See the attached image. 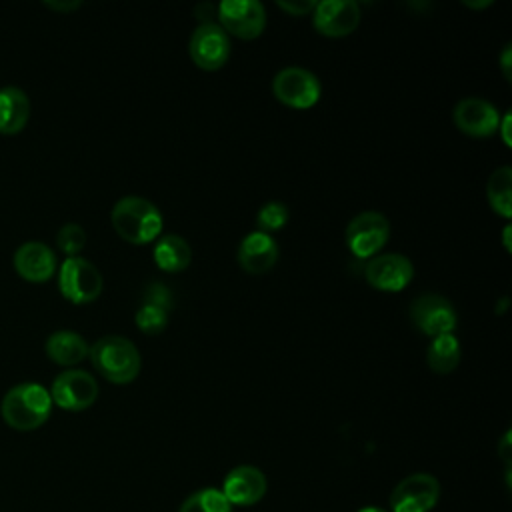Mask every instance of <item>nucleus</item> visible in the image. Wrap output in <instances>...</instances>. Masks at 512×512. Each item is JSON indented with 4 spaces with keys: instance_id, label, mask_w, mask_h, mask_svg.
<instances>
[{
    "instance_id": "28",
    "label": "nucleus",
    "mask_w": 512,
    "mask_h": 512,
    "mask_svg": "<svg viewBox=\"0 0 512 512\" xmlns=\"http://www.w3.org/2000/svg\"><path fill=\"white\" fill-rule=\"evenodd\" d=\"M498 456L504 462V468L510 470V462H512V446H510V430H506V434L502 436L500 444H498Z\"/></svg>"
},
{
    "instance_id": "23",
    "label": "nucleus",
    "mask_w": 512,
    "mask_h": 512,
    "mask_svg": "<svg viewBox=\"0 0 512 512\" xmlns=\"http://www.w3.org/2000/svg\"><path fill=\"white\" fill-rule=\"evenodd\" d=\"M178 512H232V504L218 488H202L192 492Z\"/></svg>"
},
{
    "instance_id": "32",
    "label": "nucleus",
    "mask_w": 512,
    "mask_h": 512,
    "mask_svg": "<svg viewBox=\"0 0 512 512\" xmlns=\"http://www.w3.org/2000/svg\"><path fill=\"white\" fill-rule=\"evenodd\" d=\"M462 4H466V6H470V8H484V6H490L492 0H484V2H468V0H464Z\"/></svg>"
},
{
    "instance_id": "25",
    "label": "nucleus",
    "mask_w": 512,
    "mask_h": 512,
    "mask_svg": "<svg viewBox=\"0 0 512 512\" xmlns=\"http://www.w3.org/2000/svg\"><path fill=\"white\" fill-rule=\"evenodd\" d=\"M288 218H290L288 206L280 200H270V202L260 206V210L256 214V226H258L260 232L272 234V232L284 228Z\"/></svg>"
},
{
    "instance_id": "2",
    "label": "nucleus",
    "mask_w": 512,
    "mask_h": 512,
    "mask_svg": "<svg viewBox=\"0 0 512 512\" xmlns=\"http://www.w3.org/2000/svg\"><path fill=\"white\" fill-rule=\"evenodd\" d=\"M110 220L120 238L130 244H148L162 232L160 210L142 196L120 198L110 212Z\"/></svg>"
},
{
    "instance_id": "3",
    "label": "nucleus",
    "mask_w": 512,
    "mask_h": 512,
    "mask_svg": "<svg viewBox=\"0 0 512 512\" xmlns=\"http://www.w3.org/2000/svg\"><path fill=\"white\" fill-rule=\"evenodd\" d=\"M88 356L94 368L108 382H114V384L132 382L138 376L142 366V358L136 344L118 334H106L98 338L90 346Z\"/></svg>"
},
{
    "instance_id": "1",
    "label": "nucleus",
    "mask_w": 512,
    "mask_h": 512,
    "mask_svg": "<svg viewBox=\"0 0 512 512\" xmlns=\"http://www.w3.org/2000/svg\"><path fill=\"white\" fill-rule=\"evenodd\" d=\"M52 410L50 392L38 382H18L6 390L0 404L4 422L16 430H34L42 426Z\"/></svg>"
},
{
    "instance_id": "21",
    "label": "nucleus",
    "mask_w": 512,
    "mask_h": 512,
    "mask_svg": "<svg viewBox=\"0 0 512 512\" xmlns=\"http://www.w3.org/2000/svg\"><path fill=\"white\" fill-rule=\"evenodd\" d=\"M426 364L436 374H450L460 364V342L454 334L434 336L426 348Z\"/></svg>"
},
{
    "instance_id": "8",
    "label": "nucleus",
    "mask_w": 512,
    "mask_h": 512,
    "mask_svg": "<svg viewBox=\"0 0 512 512\" xmlns=\"http://www.w3.org/2000/svg\"><path fill=\"white\" fill-rule=\"evenodd\" d=\"M218 24L230 36L254 40L266 28V10L258 0H222L216 6Z\"/></svg>"
},
{
    "instance_id": "6",
    "label": "nucleus",
    "mask_w": 512,
    "mask_h": 512,
    "mask_svg": "<svg viewBox=\"0 0 512 512\" xmlns=\"http://www.w3.org/2000/svg\"><path fill=\"white\" fill-rule=\"evenodd\" d=\"M408 316L410 322L430 338L440 334H454V328L458 324V314L452 302L446 296L434 292H424L416 296L410 302Z\"/></svg>"
},
{
    "instance_id": "14",
    "label": "nucleus",
    "mask_w": 512,
    "mask_h": 512,
    "mask_svg": "<svg viewBox=\"0 0 512 512\" xmlns=\"http://www.w3.org/2000/svg\"><path fill=\"white\" fill-rule=\"evenodd\" d=\"M452 120L460 132L472 138H486L498 132L500 112L492 102L478 96H468L454 106Z\"/></svg>"
},
{
    "instance_id": "30",
    "label": "nucleus",
    "mask_w": 512,
    "mask_h": 512,
    "mask_svg": "<svg viewBox=\"0 0 512 512\" xmlns=\"http://www.w3.org/2000/svg\"><path fill=\"white\" fill-rule=\"evenodd\" d=\"M510 52H512V46L506 44L504 50H502V56H500V68H502V74L506 78V82H510L512 78V68H510Z\"/></svg>"
},
{
    "instance_id": "15",
    "label": "nucleus",
    "mask_w": 512,
    "mask_h": 512,
    "mask_svg": "<svg viewBox=\"0 0 512 512\" xmlns=\"http://www.w3.org/2000/svg\"><path fill=\"white\" fill-rule=\"evenodd\" d=\"M222 494L232 506H252L266 494V476L256 466L240 464L226 474Z\"/></svg>"
},
{
    "instance_id": "16",
    "label": "nucleus",
    "mask_w": 512,
    "mask_h": 512,
    "mask_svg": "<svg viewBox=\"0 0 512 512\" xmlns=\"http://www.w3.org/2000/svg\"><path fill=\"white\" fill-rule=\"evenodd\" d=\"M16 272L32 282H44L56 272L54 250L40 240H26L14 250Z\"/></svg>"
},
{
    "instance_id": "13",
    "label": "nucleus",
    "mask_w": 512,
    "mask_h": 512,
    "mask_svg": "<svg viewBox=\"0 0 512 512\" xmlns=\"http://www.w3.org/2000/svg\"><path fill=\"white\" fill-rule=\"evenodd\" d=\"M360 24V4L354 0H322L312 10V26L328 38L352 34Z\"/></svg>"
},
{
    "instance_id": "4",
    "label": "nucleus",
    "mask_w": 512,
    "mask_h": 512,
    "mask_svg": "<svg viewBox=\"0 0 512 512\" xmlns=\"http://www.w3.org/2000/svg\"><path fill=\"white\" fill-rule=\"evenodd\" d=\"M390 236V222L384 214L376 210H366L356 214L344 232L348 250L356 258H374L386 246Z\"/></svg>"
},
{
    "instance_id": "22",
    "label": "nucleus",
    "mask_w": 512,
    "mask_h": 512,
    "mask_svg": "<svg viewBox=\"0 0 512 512\" xmlns=\"http://www.w3.org/2000/svg\"><path fill=\"white\" fill-rule=\"evenodd\" d=\"M486 198L490 208L498 216L502 218L512 216V168L510 166H500L490 174L486 184Z\"/></svg>"
},
{
    "instance_id": "34",
    "label": "nucleus",
    "mask_w": 512,
    "mask_h": 512,
    "mask_svg": "<svg viewBox=\"0 0 512 512\" xmlns=\"http://www.w3.org/2000/svg\"><path fill=\"white\" fill-rule=\"evenodd\" d=\"M508 232H510V228L506 226V230H504V246H506V250H510V246H508Z\"/></svg>"
},
{
    "instance_id": "18",
    "label": "nucleus",
    "mask_w": 512,
    "mask_h": 512,
    "mask_svg": "<svg viewBox=\"0 0 512 512\" xmlns=\"http://www.w3.org/2000/svg\"><path fill=\"white\" fill-rule=\"evenodd\" d=\"M30 116L28 94L20 86L0 88V132L14 134L20 132Z\"/></svg>"
},
{
    "instance_id": "17",
    "label": "nucleus",
    "mask_w": 512,
    "mask_h": 512,
    "mask_svg": "<svg viewBox=\"0 0 512 512\" xmlns=\"http://www.w3.org/2000/svg\"><path fill=\"white\" fill-rule=\"evenodd\" d=\"M278 256H280V250H278V244L272 238V234L254 230L240 240L238 264L248 274L268 272L276 264Z\"/></svg>"
},
{
    "instance_id": "29",
    "label": "nucleus",
    "mask_w": 512,
    "mask_h": 512,
    "mask_svg": "<svg viewBox=\"0 0 512 512\" xmlns=\"http://www.w3.org/2000/svg\"><path fill=\"white\" fill-rule=\"evenodd\" d=\"M44 4L48 8H54L60 12H70V10H76L78 6H82V0H44Z\"/></svg>"
},
{
    "instance_id": "19",
    "label": "nucleus",
    "mask_w": 512,
    "mask_h": 512,
    "mask_svg": "<svg viewBox=\"0 0 512 512\" xmlns=\"http://www.w3.org/2000/svg\"><path fill=\"white\" fill-rule=\"evenodd\" d=\"M88 342L74 330H56L46 338V354L62 366H74L88 356Z\"/></svg>"
},
{
    "instance_id": "9",
    "label": "nucleus",
    "mask_w": 512,
    "mask_h": 512,
    "mask_svg": "<svg viewBox=\"0 0 512 512\" xmlns=\"http://www.w3.org/2000/svg\"><path fill=\"white\" fill-rule=\"evenodd\" d=\"M440 498V482L426 472L402 478L390 494L392 512H430Z\"/></svg>"
},
{
    "instance_id": "31",
    "label": "nucleus",
    "mask_w": 512,
    "mask_h": 512,
    "mask_svg": "<svg viewBox=\"0 0 512 512\" xmlns=\"http://www.w3.org/2000/svg\"><path fill=\"white\" fill-rule=\"evenodd\" d=\"M508 126H510V114L506 112L504 116H500V124H498V132H502V140L506 146H510V138H508Z\"/></svg>"
},
{
    "instance_id": "5",
    "label": "nucleus",
    "mask_w": 512,
    "mask_h": 512,
    "mask_svg": "<svg viewBox=\"0 0 512 512\" xmlns=\"http://www.w3.org/2000/svg\"><path fill=\"white\" fill-rule=\"evenodd\" d=\"M58 286L70 302L86 304L100 296L104 280L90 260L82 256H68L58 270Z\"/></svg>"
},
{
    "instance_id": "12",
    "label": "nucleus",
    "mask_w": 512,
    "mask_h": 512,
    "mask_svg": "<svg viewBox=\"0 0 512 512\" xmlns=\"http://www.w3.org/2000/svg\"><path fill=\"white\" fill-rule=\"evenodd\" d=\"M364 276L374 290L400 292L412 282L414 264L404 254H396V252L376 254L374 258L368 260Z\"/></svg>"
},
{
    "instance_id": "10",
    "label": "nucleus",
    "mask_w": 512,
    "mask_h": 512,
    "mask_svg": "<svg viewBox=\"0 0 512 512\" xmlns=\"http://www.w3.org/2000/svg\"><path fill=\"white\" fill-rule=\"evenodd\" d=\"M188 54L192 62L202 70H218L228 62L230 36L218 22H206L196 26L188 40Z\"/></svg>"
},
{
    "instance_id": "20",
    "label": "nucleus",
    "mask_w": 512,
    "mask_h": 512,
    "mask_svg": "<svg viewBox=\"0 0 512 512\" xmlns=\"http://www.w3.org/2000/svg\"><path fill=\"white\" fill-rule=\"evenodd\" d=\"M154 262L164 272H182L192 260L190 244L178 234H164L156 238Z\"/></svg>"
},
{
    "instance_id": "33",
    "label": "nucleus",
    "mask_w": 512,
    "mask_h": 512,
    "mask_svg": "<svg viewBox=\"0 0 512 512\" xmlns=\"http://www.w3.org/2000/svg\"><path fill=\"white\" fill-rule=\"evenodd\" d=\"M358 512H386L384 508H378V506H364V508H360Z\"/></svg>"
},
{
    "instance_id": "24",
    "label": "nucleus",
    "mask_w": 512,
    "mask_h": 512,
    "mask_svg": "<svg viewBox=\"0 0 512 512\" xmlns=\"http://www.w3.org/2000/svg\"><path fill=\"white\" fill-rule=\"evenodd\" d=\"M136 326L140 332L148 334V336H156L160 334L166 324H168V312L162 304L158 302H148V304H142L138 310H136Z\"/></svg>"
},
{
    "instance_id": "11",
    "label": "nucleus",
    "mask_w": 512,
    "mask_h": 512,
    "mask_svg": "<svg viewBox=\"0 0 512 512\" xmlns=\"http://www.w3.org/2000/svg\"><path fill=\"white\" fill-rule=\"evenodd\" d=\"M52 404H58L64 410H84L92 406L98 398L96 378L80 368H68L56 374L50 388Z\"/></svg>"
},
{
    "instance_id": "27",
    "label": "nucleus",
    "mask_w": 512,
    "mask_h": 512,
    "mask_svg": "<svg viewBox=\"0 0 512 512\" xmlns=\"http://www.w3.org/2000/svg\"><path fill=\"white\" fill-rule=\"evenodd\" d=\"M276 6L288 12L290 16H304V14H312V10L316 8V2L314 0H288V2L278 0Z\"/></svg>"
},
{
    "instance_id": "26",
    "label": "nucleus",
    "mask_w": 512,
    "mask_h": 512,
    "mask_svg": "<svg viewBox=\"0 0 512 512\" xmlns=\"http://www.w3.org/2000/svg\"><path fill=\"white\" fill-rule=\"evenodd\" d=\"M56 244L58 248L68 256H78V252L86 244V232L76 222H66L56 232Z\"/></svg>"
},
{
    "instance_id": "7",
    "label": "nucleus",
    "mask_w": 512,
    "mask_h": 512,
    "mask_svg": "<svg viewBox=\"0 0 512 512\" xmlns=\"http://www.w3.org/2000/svg\"><path fill=\"white\" fill-rule=\"evenodd\" d=\"M274 96L296 110L312 108L322 94L318 76L302 66H286L272 80Z\"/></svg>"
}]
</instances>
